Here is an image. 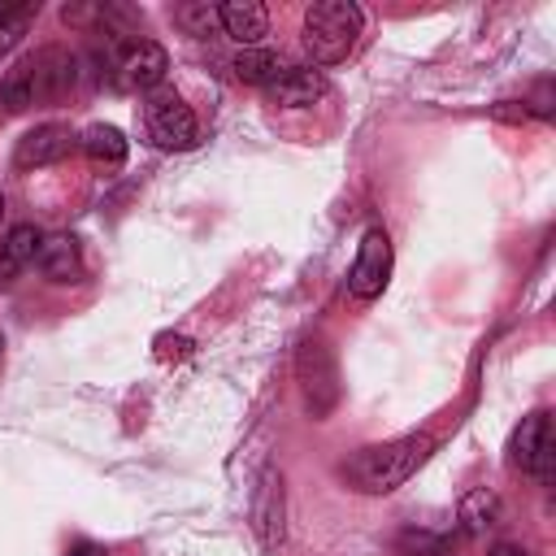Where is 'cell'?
Segmentation results:
<instances>
[{
	"instance_id": "22",
	"label": "cell",
	"mask_w": 556,
	"mask_h": 556,
	"mask_svg": "<svg viewBox=\"0 0 556 556\" xmlns=\"http://www.w3.org/2000/svg\"><path fill=\"white\" fill-rule=\"evenodd\" d=\"M491 556H526V552L513 547V543H500V547H491Z\"/></svg>"
},
{
	"instance_id": "20",
	"label": "cell",
	"mask_w": 556,
	"mask_h": 556,
	"mask_svg": "<svg viewBox=\"0 0 556 556\" xmlns=\"http://www.w3.org/2000/svg\"><path fill=\"white\" fill-rule=\"evenodd\" d=\"M17 269H22V265H17V261H13V256H9L4 248H0V282H9V278H13Z\"/></svg>"
},
{
	"instance_id": "3",
	"label": "cell",
	"mask_w": 556,
	"mask_h": 556,
	"mask_svg": "<svg viewBox=\"0 0 556 556\" xmlns=\"http://www.w3.org/2000/svg\"><path fill=\"white\" fill-rule=\"evenodd\" d=\"M508 452H513V465H517L521 473H530L534 482L547 486L552 473H556V434H552V417H547V413L521 417V426L513 430Z\"/></svg>"
},
{
	"instance_id": "13",
	"label": "cell",
	"mask_w": 556,
	"mask_h": 556,
	"mask_svg": "<svg viewBox=\"0 0 556 556\" xmlns=\"http://www.w3.org/2000/svg\"><path fill=\"white\" fill-rule=\"evenodd\" d=\"M35 261H39L43 278H52V282H78L83 278V256H78V243L70 235H48L39 243Z\"/></svg>"
},
{
	"instance_id": "21",
	"label": "cell",
	"mask_w": 556,
	"mask_h": 556,
	"mask_svg": "<svg viewBox=\"0 0 556 556\" xmlns=\"http://www.w3.org/2000/svg\"><path fill=\"white\" fill-rule=\"evenodd\" d=\"M65 556H109V552H104L100 543H74V547L65 552Z\"/></svg>"
},
{
	"instance_id": "18",
	"label": "cell",
	"mask_w": 556,
	"mask_h": 556,
	"mask_svg": "<svg viewBox=\"0 0 556 556\" xmlns=\"http://www.w3.org/2000/svg\"><path fill=\"white\" fill-rule=\"evenodd\" d=\"M39 243H43V235H39L30 222H22V226H13V230H9V239H4L0 248H4L17 265H30V261L39 256Z\"/></svg>"
},
{
	"instance_id": "12",
	"label": "cell",
	"mask_w": 556,
	"mask_h": 556,
	"mask_svg": "<svg viewBox=\"0 0 556 556\" xmlns=\"http://www.w3.org/2000/svg\"><path fill=\"white\" fill-rule=\"evenodd\" d=\"M265 91H269V104L278 109H304L326 96V78L317 70H282Z\"/></svg>"
},
{
	"instance_id": "19",
	"label": "cell",
	"mask_w": 556,
	"mask_h": 556,
	"mask_svg": "<svg viewBox=\"0 0 556 556\" xmlns=\"http://www.w3.org/2000/svg\"><path fill=\"white\" fill-rule=\"evenodd\" d=\"M174 17L187 26V35H208L217 26V9L213 4H182Z\"/></svg>"
},
{
	"instance_id": "5",
	"label": "cell",
	"mask_w": 556,
	"mask_h": 556,
	"mask_svg": "<svg viewBox=\"0 0 556 556\" xmlns=\"http://www.w3.org/2000/svg\"><path fill=\"white\" fill-rule=\"evenodd\" d=\"M387 278H391V239H387L382 226H369L365 239H361V252L352 261L348 287H352L356 300H374V295H382Z\"/></svg>"
},
{
	"instance_id": "8",
	"label": "cell",
	"mask_w": 556,
	"mask_h": 556,
	"mask_svg": "<svg viewBox=\"0 0 556 556\" xmlns=\"http://www.w3.org/2000/svg\"><path fill=\"white\" fill-rule=\"evenodd\" d=\"M117 70H122V87L130 91H152L161 87L165 70H169V52L156 43V39H135L126 43V52L117 56Z\"/></svg>"
},
{
	"instance_id": "14",
	"label": "cell",
	"mask_w": 556,
	"mask_h": 556,
	"mask_svg": "<svg viewBox=\"0 0 556 556\" xmlns=\"http://www.w3.org/2000/svg\"><path fill=\"white\" fill-rule=\"evenodd\" d=\"M83 152H87V161L96 165V169H117L122 161H126V139H122V130L117 126H87L83 130Z\"/></svg>"
},
{
	"instance_id": "9",
	"label": "cell",
	"mask_w": 556,
	"mask_h": 556,
	"mask_svg": "<svg viewBox=\"0 0 556 556\" xmlns=\"http://www.w3.org/2000/svg\"><path fill=\"white\" fill-rule=\"evenodd\" d=\"M300 382H304L308 408L321 417L334 404V395H339V387H334V361H330V352H326L321 339H308L304 343V352H300Z\"/></svg>"
},
{
	"instance_id": "15",
	"label": "cell",
	"mask_w": 556,
	"mask_h": 556,
	"mask_svg": "<svg viewBox=\"0 0 556 556\" xmlns=\"http://www.w3.org/2000/svg\"><path fill=\"white\" fill-rule=\"evenodd\" d=\"M230 70H235V78L248 83V87H269L287 65H282L278 52H269V48H243V52L230 61Z\"/></svg>"
},
{
	"instance_id": "10",
	"label": "cell",
	"mask_w": 556,
	"mask_h": 556,
	"mask_svg": "<svg viewBox=\"0 0 556 556\" xmlns=\"http://www.w3.org/2000/svg\"><path fill=\"white\" fill-rule=\"evenodd\" d=\"M252 521H256V534H261L265 547H278L282 543V478H278V469H265L261 473Z\"/></svg>"
},
{
	"instance_id": "7",
	"label": "cell",
	"mask_w": 556,
	"mask_h": 556,
	"mask_svg": "<svg viewBox=\"0 0 556 556\" xmlns=\"http://www.w3.org/2000/svg\"><path fill=\"white\" fill-rule=\"evenodd\" d=\"M74 130L70 126H61V122H43V126H35V130H26L22 139H17V148H13V165L17 169H39V165H56V161H65L70 152H74Z\"/></svg>"
},
{
	"instance_id": "11",
	"label": "cell",
	"mask_w": 556,
	"mask_h": 556,
	"mask_svg": "<svg viewBox=\"0 0 556 556\" xmlns=\"http://www.w3.org/2000/svg\"><path fill=\"white\" fill-rule=\"evenodd\" d=\"M217 22H222V30H226L230 39H239L243 48H256V43L265 39V30H269V13H265V4H256V0H226V4L217 9Z\"/></svg>"
},
{
	"instance_id": "1",
	"label": "cell",
	"mask_w": 556,
	"mask_h": 556,
	"mask_svg": "<svg viewBox=\"0 0 556 556\" xmlns=\"http://www.w3.org/2000/svg\"><path fill=\"white\" fill-rule=\"evenodd\" d=\"M430 447H434L430 434H404V439H391V443H374V447L352 452L339 465V478L361 495H387V491L404 486L426 465Z\"/></svg>"
},
{
	"instance_id": "6",
	"label": "cell",
	"mask_w": 556,
	"mask_h": 556,
	"mask_svg": "<svg viewBox=\"0 0 556 556\" xmlns=\"http://www.w3.org/2000/svg\"><path fill=\"white\" fill-rule=\"evenodd\" d=\"M17 70L26 74V83H30V100L39 104V100H61L70 87H74V56L65 52V48H39L35 56H26V61H17Z\"/></svg>"
},
{
	"instance_id": "16",
	"label": "cell",
	"mask_w": 556,
	"mask_h": 556,
	"mask_svg": "<svg viewBox=\"0 0 556 556\" xmlns=\"http://www.w3.org/2000/svg\"><path fill=\"white\" fill-rule=\"evenodd\" d=\"M460 521H465V530H469V534L491 530V526L500 521V500H495L486 486H473V491L460 500Z\"/></svg>"
},
{
	"instance_id": "17",
	"label": "cell",
	"mask_w": 556,
	"mask_h": 556,
	"mask_svg": "<svg viewBox=\"0 0 556 556\" xmlns=\"http://www.w3.org/2000/svg\"><path fill=\"white\" fill-rule=\"evenodd\" d=\"M39 13V0H22V4H0V56H9L26 30V22Z\"/></svg>"
},
{
	"instance_id": "23",
	"label": "cell",
	"mask_w": 556,
	"mask_h": 556,
	"mask_svg": "<svg viewBox=\"0 0 556 556\" xmlns=\"http://www.w3.org/2000/svg\"><path fill=\"white\" fill-rule=\"evenodd\" d=\"M0 222H4V195H0Z\"/></svg>"
},
{
	"instance_id": "4",
	"label": "cell",
	"mask_w": 556,
	"mask_h": 556,
	"mask_svg": "<svg viewBox=\"0 0 556 556\" xmlns=\"http://www.w3.org/2000/svg\"><path fill=\"white\" fill-rule=\"evenodd\" d=\"M148 135L169 152H187L200 143V122L178 91H156L148 100Z\"/></svg>"
},
{
	"instance_id": "2",
	"label": "cell",
	"mask_w": 556,
	"mask_h": 556,
	"mask_svg": "<svg viewBox=\"0 0 556 556\" xmlns=\"http://www.w3.org/2000/svg\"><path fill=\"white\" fill-rule=\"evenodd\" d=\"M361 35V9L352 0H317L304 13V52L317 65H334L352 52Z\"/></svg>"
}]
</instances>
